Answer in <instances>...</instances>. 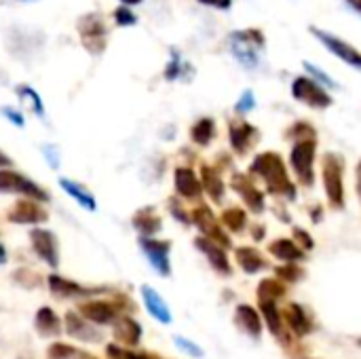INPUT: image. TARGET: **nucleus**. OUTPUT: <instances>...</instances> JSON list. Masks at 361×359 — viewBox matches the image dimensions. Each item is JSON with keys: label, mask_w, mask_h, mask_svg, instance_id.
<instances>
[{"label": "nucleus", "mask_w": 361, "mask_h": 359, "mask_svg": "<svg viewBox=\"0 0 361 359\" xmlns=\"http://www.w3.org/2000/svg\"><path fill=\"white\" fill-rule=\"evenodd\" d=\"M250 176L252 178H260L271 195L283 197L288 201L296 199V186L290 180V174H288V169H286V165H283L279 154H275V152H260L252 161V165H250Z\"/></svg>", "instance_id": "obj_1"}, {"label": "nucleus", "mask_w": 361, "mask_h": 359, "mask_svg": "<svg viewBox=\"0 0 361 359\" xmlns=\"http://www.w3.org/2000/svg\"><path fill=\"white\" fill-rule=\"evenodd\" d=\"M228 51L241 68L254 72L260 66V55L264 51V34L258 28L237 30L228 34Z\"/></svg>", "instance_id": "obj_2"}, {"label": "nucleus", "mask_w": 361, "mask_h": 359, "mask_svg": "<svg viewBox=\"0 0 361 359\" xmlns=\"http://www.w3.org/2000/svg\"><path fill=\"white\" fill-rule=\"evenodd\" d=\"M76 30H78L80 44L87 49V53L102 55L106 51V44H108V25H106L102 13H97V11L85 13L78 19Z\"/></svg>", "instance_id": "obj_3"}, {"label": "nucleus", "mask_w": 361, "mask_h": 359, "mask_svg": "<svg viewBox=\"0 0 361 359\" xmlns=\"http://www.w3.org/2000/svg\"><path fill=\"white\" fill-rule=\"evenodd\" d=\"M315 152H317V135L294 140V146L290 150V165L302 186H313L315 182V171H313Z\"/></svg>", "instance_id": "obj_4"}, {"label": "nucleus", "mask_w": 361, "mask_h": 359, "mask_svg": "<svg viewBox=\"0 0 361 359\" xmlns=\"http://www.w3.org/2000/svg\"><path fill=\"white\" fill-rule=\"evenodd\" d=\"M343 171H345V161L336 154L330 152L324 157L322 165V178H324V188L326 197L334 207L345 205V182H343Z\"/></svg>", "instance_id": "obj_5"}, {"label": "nucleus", "mask_w": 361, "mask_h": 359, "mask_svg": "<svg viewBox=\"0 0 361 359\" xmlns=\"http://www.w3.org/2000/svg\"><path fill=\"white\" fill-rule=\"evenodd\" d=\"M0 195H21V197L36 199L40 203H47L51 199L49 193L40 184H36L34 180L8 167L0 169Z\"/></svg>", "instance_id": "obj_6"}, {"label": "nucleus", "mask_w": 361, "mask_h": 359, "mask_svg": "<svg viewBox=\"0 0 361 359\" xmlns=\"http://www.w3.org/2000/svg\"><path fill=\"white\" fill-rule=\"evenodd\" d=\"M292 97L305 106L315 108V110H324V108L332 106V95L328 93V89L311 76H296L294 78Z\"/></svg>", "instance_id": "obj_7"}, {"label": "nucleus", "mask_w": 361, "mask_h": 359, "mask_svg": "<svg viewBox=\"0 0 361 359\" xmlns=\"http://www.w3.org/2000/svg\"><path fill=\"white\" fill-rule=\"evenodd\" d=\"M311 30V34L336 57V59H341V61H345L347 66H351V68H355V70H360L361 72V51H357L353 44H349L347 40H343V38H338L336 34H332V32H328V30H324V28H317V25H311L309 28Z\"/></svg>", "instance_id": "obj_8"}, {"label": "nucleus", "mask_w": 361, "mask_h": 359, "mask_svg": "<svg viewBox=\"0 0 361 359\" xmlns=\"http://www.w3.org/2000/svg\"><path fill=\"white\" fill-rule=\"evenodd\" d=\"M190 222L201 231V235L214 239L216 243H220V245L226 248V250L233 248L231 237L222 231V222H218V218L214 216V212H212L207 205L199 203V205L190 212Z\"/></svg>", "instance_id": "obj_9"}, {"label": "nucleus", "mask_w": 361, "mask_h": 359, "mask_svg": "<svg viewBox=\"0 0 361 359\" xmlns=\"http://www.w3.org/2000/svg\"><path fill=\"white\" fill-rule=\"evenodd\" d=\"M258 140H260V131L252 123L241 118L228 123V144L235 154H247L250 150H254Z\"/></svg>", "instance_id": "obj_10"}, {"label": "nucleus", "mask_w": 361, "mask_h": 359, "mask_svg": "<svg viewBox=\"0 0 361 359\" xmlns=\"http://www.w3.org/2000/svg\"><path fill=\"white\" fill-rule=\"evenodd\" d=\"M140 248H142L146 260L150 262V267L161 277H167L171 273V262H169L171 243L169 241H161V239H152V237H140Z\"/></svg>", "instance_id": "obj_11"}, {"label": "nucleus", "mask_w": 361, "mask_h": 359, "mask_svg": "<svg viewBox=\"0 0 361 359\" xmlns=\"http://www.w3.org/2000/svg\"><path fill=\"white\" fill-rule=\"evenodd\" d=\"M6 218H8V222H13V224L36 226V224L47 222V220H49V214H47V209L42 207L40 201L27 197V199H23V201H17V203L8 209Z\"/></svg>", "instance_id": "obj_12"}, {"label": "nucleus", "mask_w": 361, "mask_h": 359, "mask_svg": "<svg viewBox=\"0 0 361 359\" xmlns=\"http://www.w3.org/2000/svg\"><path fill=\"white\" fill-rule=\"evenodd\" d=\"M30 243L42 262H47L53 269L59 267V243H57L55 233H51L47 229H34L30 233Z\"/></svg>", "instance_id": "obj_13"}, {"label": "nucleus", "mask_w": 361, "mask_h": 359, "mask_svg": "<svg viewBox=\"0 0 361 359\" xmlns=\"http://www.w3.org/2000/svg\"><path fill=\"white\" fill-rule=\"evenodd\" d=\"M231 188H235V193L245 201V205L260 214L264 212V193L254 184L252 176H245V174H235L233 180H231Z\"/></svg>", "instance_id": "obj_14"}, {"label": "nucleus", "mask_w": 361, "mask_h": 359, "mask_svg": "<svg viewBox=\"0 0 361 359\" xmlns=\"http://www.w3.org/2000/svg\"><path fill=\"white\" fill-rule=\"evenodd\" d=\"M195 245L197 250L209 260V264L214 267V271H218L220 275H231L233 273V267L228 262V256H226V248H222L220 243H216L214 239L201 235L195 239Z\"/></svg>", "instance_id": "obj_15"}, {"label": "nucleus", "mask_w": 361, "mask_h": 359, "mask_svg": "<svg viewBox=\"0 0 361 359\" xmlns=\"http://www.w3.org/2000/svg\"><path fill=\"white\" fill-rule=\"evenodd\" d=\"M173 186H176V193L182 199H186V201H199L201 195H203L201 178L190 167H176V171H173Z\"/></svg>", "instance_id": "obj_16"}, {"label": "nucleus", "mask_w": 361, "mask_h": 359, "mask_svg": "<svg viewBox=\"0 0 361 359\" xmlns=\"http://www.w3.org/2000/svg\"><path fill=\"white\" fill-rule=\"evenodd\" d=\"M78 313L85 320H89L91 324H99V326L114 324V320L118 317V309L112 303H106V300H89V303H82L78 307Z\"/></svg>", "instance_id": "obj_17"}, {"label": "nucleus", "mask_w": 361, "mask_h": 359, "mask_svg": "<svg viewBox=\"0 0 361 359\" xmlns=\"http://www.w3.org/2000/svg\"><path fill=\"white\" fill-rule=\"evenodd\" d=\"M66 332L76 339V341H82V343H97L102 341V334L91 326L89 320H85L82 315L78 313H66Z\"/></svg>", "instance_id": "obj_18"}, {"label": "nucleus", "mask_w": 361, "mask_h": 359, "mask_svg": "<svg viewBox=\"0 0 361 359\" xmlns=\"http://www.w3.org/2000/svg\"><path fill=\"white\" fill-rule=\"evenodd\" d=\"M281 315H283V322H286V326L292 330V334H294V336H298V339H300V336L311 334L313 324H311V320H309L307 311H305L300 305H296V303L288 305V307L281 311Z\"/></svg>", "instance_id": "obj_19"}, {"label": "nucleus", "mask_w": 361, "mask_h": 359, "mask_svg": "<svg viewBox=\"0 0 361 359\" xmlns=\"http://www.w3.org/2000/svg\"><path fill=\"white\" fill-rule=\"evenodd\" d=\"M235 324L239 326L241 332H245L247 336H252L254 341L260 339L262 334V322H260V313L250 307V305H239L235 311Z\"/></svg>", "instance_id": "obj_20"}, {"label": "nucleus", "mask_w": 361, "mask_h": 359, "mask_svg": "<svg viewBox=\"0 0 361 359\" xmlns=\"http://www.w3.org/2000/svg\"><path fill=\"white\" fill-rule=\"evenodd\" d=\"M114 339L125 347H137L142 339V326L127 315H121L114 320Z\"/></svg>", "instance_id": "obj_21"}, {"label": "nucleus", "mask_w": 361, "mask_h": 359, "mask_svg": "<svg viewBox=\"0 0 361 359\" xmlns=\"http://www.w3.org/2000/svg\"><path fill=\"white\" fill-rule=\"evenodd\" d=\"M131 224H133V229H135L142 237H152V235H157V233L163 229L161 216H159L157 209L150 207V205L137 209V212L133 214V218H131Z\"/></svg>", "instance_id": "obj_22"}, {"label": "nucleus", "mask_w": 361, "mask_h": 359, "mask_svg": "<svg viewBox=\"0 0 361 359\" xmlns=\"http://www.w3.org/2000/svg\"><path fill=\"white\" fill-rule=\"evenodd\" d=\"M235 260H237V264H239L247 275H256V273L269 269V260H267L256 248H250V245L237 248V250H235Z\"/></svg>", "instance_id": "obj_23"}, {"label": "nucleus", "mask_w": 361, "mask_h": 359, "mask_svg": "<svg viewBox=\"0 0 361 359\" xmlns=\"http://www.w3.org/2000/svg\"><path fill=\"white\" fill-rule=\"evenodd\" d=\"M142 298H144V305H146L148 313H150L157 322H161V324H171V311H169L167 303L163 300V296H161L154 288L142 286Z\"/></svg>", "instance_id": "obj_24"}, {"label": "nucleus", "mask_w": 361, "mask_h": 359, "mask_svg": "<svg viewBox=\"0 0 361 359\" xmlns=\"http://www.w3.org/2000/svg\"><path fill=\"white\" fill-rule=\"evenodd\" d=\"M59 186H61V190H63L66 195H70L80 207H85V209H89V212H95V209H97V201H95L93 193H91L87 186L74 182V180H70V178H59Z\"/></svg>", "instance_id": "obj_25"}, {"label": "nucleus", "mask_w": 361, "mask_h": 359, "mask_svg": "<svg viewBox=\"0 0 361 359\" xmlns=\"http://www.w3.org/2000/svg\"><path fill=\"white\" fill-rule=\"evenodd\" d=\"M192 74H195V68H192L188 61H184L182 53H180L178 49H171L169 61H167L165 72H163L165 80H169V83H176V80H190Z\"/></svg>", "instance_id": "obj_26"}, {"label": "nucleus", "mask_w": 361, "mask_h": 359, "mask_svg": "<svg viewBox=\"0 0 361 359\" xmlns=\"http://www.w3.org/2000/svg\"><path fill=\"white\" fill-rule=\"evenodd\" d=\"M201 184H203V190L209 195V199L214 203H222V195H224L226 186H224V180H222V174L216 167H212V165L201 167Z\"/></svg>", "instance_id": "obj_27"}, {"label": "nucleus", "mask_w": 361, "mask_h": 359, "mask_svg": "<svg viewBox=\"0 0 361 359\" xmlns=\"http://www.w3.org/2000/svg\"><path fill=\"white\" fill-rule=\"evenodd\" d=\"M269 252L283 262H302L305 260V250L294 241V239H277L269 245Z\"/></svg>", "instance_id": "obj_28"}, {"label": "nucleus", "mask_w": 361, "mask_h": 359, "mask_svg": "<svg viewBox=\"0 0 361 359\" xmlns=\"http://www.w3.org/2000/svg\"><path fill=\"white\" fill-rule=\"evenodd\" d=\"M216 133H218V127H216V121L212 116H203L190 127V140L201 148L209 146L214 142Z\"/></svg>", "instance_id": "obj_29"}, {"label": "nucleus", "mask_w": 361, "mask_h": 359, "mask_svg": "<svg viewBox=\"0 0 361 359\" xmlns=\"http://www.w3.org/2000/svg\"><path fill=\"white\" fill-rule=\"evenodd\" d=\"M36 330L40 332V334H44V336H57V334H61V322H59V317L55 315V311L53 309H49V307H42V309H38V313H36Z\"/></svg>", "instance_id": "obj_30"}, {"label": "nucleus", "mask_w": 361, "mask_h": 359, "mask_svg": "<svg viewBox=\"0 0 361 359\" xmlns=\"http://www.w3.org/2000/svg\"><path fill=\"white\" fill-rule=\"evenodd\" d=\"M260 313H262L264 322L269 324V330L275 336L286 339V322H283L281 311L277 309V303H260Z\"/></svg>", "instance_id": "obj_31"}, {"label": "nucleus", "mask_w": 361, "mask_h": 359, "mask_svg": "<svg viewBox=\"0 0 361 359\" xmlns=\"http://www.w3.org/2000/svg\"><path fill=\"white\" fill-rule=\"evenodd\" d=\"M15 93H17V97L21 99V104H23L32 114L44 118V104H42V97L38 95L36 89H32L30 85H17V87H15Z\"/></svg>", "instance_id": "obj_32"}, {"label": "nucleus", "mask_w": 361, "mask_h": 359, "mask_svg": "<svg viewBox=\"0 0 361 359\" xmlns=\"http://www.w3.org/2000/svg\"><path fill=\"white\" fill-rule=\"evenodd\" d=\"M49 288L55 296H61V298H72V296H82L87 294V290L70 279H63L59 275H51L49 277Z\"/></svg>", "instance_id": "obj_33"}, {"label": "nucleus", "mask_w": 361, "mask_h": 359, "mask_svg": "<svg viewBox=\"0 0 361 359\" xmlns=\"http://www.w3.org/2000/svg\"><path fill=\"white\" fill-rule=\"evenodd\" d=\"M288 292L286 284L281 279H262L258 286V300L260 303H277Z\"/></svg>", "instance_id": "obj_34"}, {"label": "nucleus", "mask_w": 361, "mask_h": 359, "mask_svg": "<svg viewBox=\"0 0 361 359\" xmlns=\"http://www.w3.org/2000/svg\"><path fill=\"white\" fill-rule=\"evenodd\" d=\"M220 220H222V226L233 233H241L247 226V214L241 207H228Z\"/></svg>", "instance_id": "obj_35"}, {"label": "nucleus", "mask_w": 361, "mask_h": 359, "mask_svg": "<svg viewBox=\"0 0 361 359\" xmlns=\"http://www.w3.org/2000/svg\"><path fill=\"white\" fill-rule=\"evenodd\" d=\"M302 66H305V70L311 74V78H315L317 83H322L324 87H328V89H341L338 87V83L330 76V74H326L322 68H317L315 63H311V61H302Z\"/></svg>", "instance_id": "obj_36"}, {"label": "nucleus", "mask_w": 361, "mask_h": 359, "mask_svg": "<svg viewBox=\"0 0 361 359\" xmlns=\"http://www.w3.org/2000/svg\"><path fill=\"white\" fill-rule=\"evenodd\" d=\"M275 273H277V277L281 281H288V284H296V281H300L305 277V271L296 262H288L286 267H279Z\"/></svg>", "instance_id": "obj_37"}, {"label": "nucleus", "mask_w": 361, "mask_h": 359, "mask_svg": "<svg viewBox=\"0 0 361 359\" xmlns=\"http://www.w3.org/2000/svg\"><path fill=\"white\" fill-rule=\"evenodd\" d=\"M112 17H114L116 25H121V28H129V25H135V23H137L135 13H133L129 6H125V4H121L118 8H114Z\"/></svg>", "instance_id": "obj_38"}, {"label": "nucleus", "mask_w": 361, "mask_h": 359, "mask_svg": "<svg viewBox=\"0 0 361 359\" xmlns=\"http://www.w3.org/2000/svg\"><path fill=\"white\" fill-rule=\"evenodd\" d=\"M106 353L110 359H146V353H137L133 349H121L116 345H108Z\"/></svg>", "instance_id": "obj_39"}, {"label": "nucleus", "mask_w": 361, "mask_h": 359, "mask_svg": "<svg viewBox=\"0 0 361 359\" xmlns=\"http://www.w3.org/2000/svg\"><path fill=\"white\" fill-rule=\"evenodd\" d=\"M254 108H256V95H254L252 89H247V91H243L241 97L237 99L235 110H237L239 114H247V112H252Z\"/></svg>", "instance_id": "obj_40"}, {"label": "nucleus", "mask_w": 361, "mask_h": 359, "mask_svg": "<svg viewBox=\"0 0 361 359\" xmlns=\"http://www.w3.org/2000/svg\"><path fill=\"white\" fill-rule=\"evenodd\" d=\"M173 343H176L186 355H190V358H203V349H201L197 343H192V341H188V339H184V336H176Z\"/></svg>", "instance_id": "obj_41"}, {"label": "nucleus", "mask_w": 361, "mask_h": 359, "mask_svg": "<svg viewBox=\"0 0 361 359\" xmlns=\"http://www.w3.org/2000/svg\"><path fill=\"white\" fill-rule=\"evenodd\" d=\"M169 212H171V216H173L178 222H182V224H192V222H190V212H186L184 205H182L178 199H169Z\"/></svg>", "instance_id": "obj_42"}, {"label": "nucleus", "mask_w": 361, "mask_h": 359, "mask_svg": "<svg viewBox=\"0 0 361 359\" xmlns=\"http://www.w3.org/2000/svg\"><path fill=\"white\" fill-rule=\"evenodd\" d=\"M288 135H292V140H300V138H315V129L309 123H296L290 127Z\"/></svg>", "instance_id": "obj_43"}, {"label": "nucleus", "mask_w": 361, "mask_h": 359, "mask_svg": "<svg viewBox=\"0 0 361 359\" xmlns=\"http://www.w3.org/2000/svg\"><path fill=\"white\" fill-rule=\"evenodd\" d=\"M40 150H42V154H44V161L49 163V167H51V169H59V150H57V146H53V144H42Z\"/></svg>", "instance_id": "obj_44"}, {"label": "nucleus", "mask_w": 361, "mask_h": 359, "mask_svg": "<svg viewBox=\"0 0 361 359\" xmlns=\"http://www.w3.org/2000/svg\"><path fill=\"white\" fill-rule=\"evenodd\" d=\"M0 114L11 123V125H15V127H23L25 125V121H23V114L19 112V110H15V108H11V106H4L2 110H0Z\"/></svg>", "instance_id": "obj_45"}, {"label": "nucleus", "mask_w": 361, "mask_h": 359, "mask_svg": "<svg viewBox=\"0 0 361 359\" xmlns=\"http://www.w3.org/2000/svg\"><path fill=\"white\" fill-rule=\"evenodd\" d=\"M72 355H74V349L68 347V345H61V343H57V345H53L49 349V358L51 359H68Z\"/></svg>", "instance_id": "obj_46"}, {"label": "nucleus", "mask_w": 361, "mask_h": 359, "mask_svg": "<svg viewBox=\"0 0 361 359\" xmlns=\"http://www.w3.org/2000/svg\"><path fill=\"white\" fill-rule=\"evenodd\" d=\"M294 241L305 250V252H309V250H313V239H311V235L307 233V231H302V229H294Z\"/></svg>", "instance_id": "obj_47"}, {"label": "nucleus", "mask_w": 361, "mask_h": 359, "mask_svg": "<svg viewBox=\"0 0 361 359\" xmlns=\"http://www.w3.org/2000/svg\"><path fill=\"white\" fill-rule=\"evenodd\" d=\"M199 4L203 6H212V8H218V11H228L233 6V0H197Z\"/></svg>", "instance_id": "obj_48"}, {"label": "nucleus", "mask_w": 361, "mask_h": 359, "mask_svg": "<svg viewBox=\"0 0 361 359\" xmlns=\"http://www.w3.org/2000/svg\"><path fill=\"white\" fill-rule=\"evenodd\" d=\"M11 165H13L11 157H8V154H4V152L0 150V169H2V167H11Z\"/></svg>", "instance_id": "obj_49"}, {"label": "nucleus", "mask_w": 361, "mask_h": 359, "mask_svg": "<svg viewBox=\"0 0 361 359\" xmlns=\"http://www.w3.org/2000/svg\"><path fill=\"white\" fill-rule=\"evenodd\" d=\"M345 2H347V4H349L353 11H355V13H360L361 15V0H345Z\"/></svg>", "instance_id": "obj_50"}, {"label": "nucleus", "mask_w": 361, "mask_h": 359, "mask_svg": "<svg viewBox=\"0 0 361 359\" xmlns=\"http://www.w3.org/2000/svg\"><path fill=\"white\" fill-rule=\"evenodd\" d=\"M121 4H125V6H135V4H142L144 0H118Z\"/></svg>", "instance_id": "obj_51"}, {"label": "nucleus", "mask_w": 361, "mask_h": 359, "mask_svg": "<svg viewBox=\"0 0 361 359\" xmlns=\"http://www.w3.org/2000/svg\"><path fill=\"white\" fill-rule=\"evenodd\" d=\"M6 262V250H4V245L0 243V264H4Z\"/></svg>", "instance_id": "obj_52"}, {"label": "nucleus", "mask_w": 361, "mask_h": 359, "mask_svg": "<svg viewBox=\"0 0 361 359\" xmlns=\"http://www.w3.org/2000/svg\"><path fill=\"white\" fill-rule=\"evenodd\" d=\"M357 193H360V199H361V161H360V165H357Z\"/></svg>", "instance_id": "obj_53"}, {"label": "nucleus", "mask_w": 361, "mask_h": 359, "mask_svg": "<svg viewBox=\"0 0 361 359\" xmlns=\"http://www.w3.org/2000/svg\"><path fill=\"white\" fill-rule=\"evenodd\" d=\"M146 359H163V358H159V355H150V353H146Z\"/></svg>", "instance_id": "obj_54"}, {"label": "nucleus", "mask_w": 361, "mask_h": 359, "mask_svg": "<svg viewBox=\"0 0 361 359\" xmlns=\"http://www.w3.org/2000/svg\"><path fill=\"white\" fill-rule=\"evenodd\" d=\"M21 2H30V0H21Z\"/></svg>", "instance_id": "obj_55"}]
</instances>
